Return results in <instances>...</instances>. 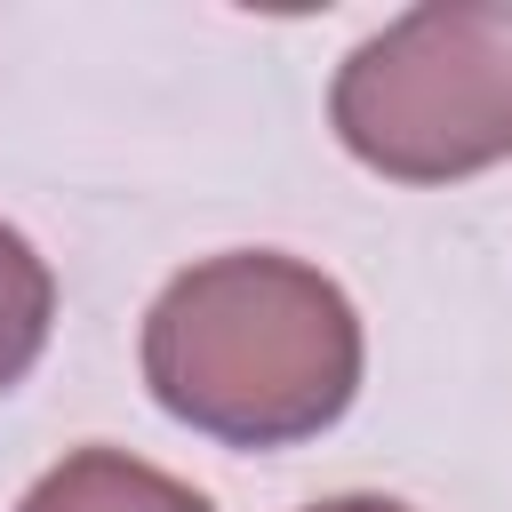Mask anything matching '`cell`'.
Instances as JSON below:
<instances>
[{"mask_svg":"<svg viewBox=\"0 0 512 512\" xmlns=\"http://www.w3.org/2000/svg\"><path fill=\"white\" fill-rule=\"evenodd\" d=\"M144 384L208 440L288 448L352 408L360 320L344 288L296 256H208L160 288L144 320Z\"/></svg>","mask_w":512,"mask_h":512,"instance_id":"obj_1","label":"cell"},{"mask_svg":"<svg viewBox=\"0 0 512 512\" xmlns=\"http://www.w3.org/2000/svg\"><path fill=\"white\" fill-rule=\"evenodd\" d=\"M352 160L400 184H448L512 160V8L440 0L368 32L328 96Z\"/></svg>","mask_w":512,"mask_h":512,"instance_id":"obj_2","label":"cell"},{"mask_svg":"<svg viewBox=\"0 0 512 512\" xmlns=\"http://www.w3.org/2000/svg\"><path fill=\"white\" fill-rule=\"evenodd\" d=\"M48 320H56V280L32 256V240L16 224H0V392L40 360Z\"/></svg>","mask_w":512,"mask_h":512,"instance_id":"obj_4","label":"cell"},{"mask_svg":"<svg viewBox=\"0 0 512 512\" xmlns=\"http://www.w3.org/2000/svg\"><path fill=\"white\" fill-rule=\"evenodd\" d=\"M16 512H208V496H192L128 448H80L56 472H40Z\"/></svg>","mask_w":512,"mask_h":512,"instance_id":"obj_3","label":"cell"},{"mask_svg":"<svg viewBox=\"0 0 512 512\" xmlns=\"http://www.w3.org/2000/svg\"><path fill=\"white\" fill-rule=\"evenodd\" d=\"M312 512H408V504H392V496H328Z\"/></svg>","mask_w":512,"mask_h":512,"instance_id":"obj_5","label":"cell"}]
</instances>
